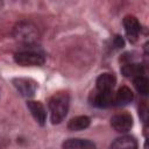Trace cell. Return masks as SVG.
<instances>
[{"label":"cell","instance_id":"cell-1","mask_svg":"<svg viewBox=\"0 0 149 149\" xmlns=\"http://www.w3.org/2000/svg\"><path fill=\"white\" fill-rule=\"evenodd\" d=\"M49 112H50V120L52 125L61 123L68 114L70 107V95L65 91H59L54 93L48 102Z\"/></svg>","mask_w":149,"mask_h":149},{"label":"cell","instance_id":"cell-2","mask_svg":"<svg viewBox=\"0 0 149 149\" xmlns=\"http://www.w3.org/2000/svg\"><path fill=\"white\" fill-rule=\"evenodd\" d=\"M14 38L27 47H34L40 40V30L36 24L30 21H20L13 28Z\"/></svg>","mask_w":149,"mask_h":149},{"label":"cell","instance_id":"cell-3","mask_svg":"<svg viewBox=\"0 0 149 149\" xmlns=\"http://www.w3.org/2000/svg\"><path fill=\"white\" fill-rule=\"evenodd\" d=\"M14 62L21 66H41L45 62V56L42 51L29 47L14 54Z\"/></svg>","mask_w":149,"mask_h":149},{"label":"cell","instance_id":"cell-4","mask_svg":"<svg viewBox=\"0 0 149 149\" xmlns=\"http://www.w3.org/2000/svg\"><path fill=\"white\" fill-rule=\"evenodd\" d=\"M14 87L16 91L24 98H31L34 97L36 90H37V83L31 78L26 77H17L12 80Z\"/></svg>","mask_w":149,"mask_h":149},{"label":"cell","instance_id":"cell-5","mask_svg":"<svg viewBox=\"0 0 149 149\" xmlns=\"http://www.w3.org/2000/svg\"><path fill=\"white\" fill-rule=\"evenodd\" d=\"M111 126L118 133H127L133 127V116L127 112L116 113L111 118Z\"/></svg>","mask_w":149,"mask_h":149},{"label":"cell","instance_id":"cell-6","mask_svg":"<svg viewBox=\"0 0 149 149\" xmlns=\"http://www.w3.org/2000/svg\"><path fill=\"white\" fill-rule=\"evenodd\" d=\"M122 24H123V29H125L126 36L129 40V42L135 43L141 33V24L139 20L134 15H126L122 20Z\"/></svg>","mask_w":149,"mask_h":149},{"label":"cell","instance_id":"cell-7","mask_svg":"<svg viewBox=\"0 0 149 149\" xmlns=\"http://www.w3.org/2000/svg\"><path fill=\"white\" fill-rule=\"evenodd\" d=\"M90 102L92 106L98 108H106L113 105V92L94 90L90 94Z\"/></svg>","mask_w":149,"mask_h":149},{"label":"cell","instance_id":"cell-8","mask_svg":"<svg viewBox=\"0 0 149 149\" xmlns=\"http://www.w3.org/2000/svg\"><path fill=\"white\" fill-rule=\"evenodd\" d=\"M27 107H28L30 114L33 115V118L35 119V121L38 125L44 126V123L47 121V111H45V107L43 106V104L40 101L29 100V101H27Z\"/></svg>","mask_w":149,"mask_h":149},{"label":"cell","instance_id":"cell-9","mask_svg":"<svg viewBox=\"0 0 149 149\" xmlns=\"http://www.w3.org/2000/svg\"><path fill=\"white\" fill-rule=\"evenodd\" d=\"M134 99V93L128 86H121L115 94H113V105L126 106L130 104Z\"/></svg>","mask_w":149,"mask_h":149},{"label":"cell","instance_id":"cell-10","mask_svg":"<svg viewBox=\"0 0 149 149\" xmlns=\"http://www.w3.org/2000/svg\"><path fill=\"white\" fill-rule=\"evenodd\" d=\"M116 84V78L111 72H104L98 76L95 80V88L100 91H113Z\"/></svg>","mask_w":149,"mask_h":149},{"label":"cell","instance_id":"cell-11","mask_svg":"<svg viewBox=\"0 0 149 149\" xmlns=\"http://www.w3.org/2000/svg\"><path fill=\"white\" fill-rule=\"evenodd\" d=\"M121 73L126 78H135L137 76L144 74V65L135 62H127L121 68Z\"/></svg>","mask_w":149,"mask_h":149},{"label":"cell","instance_id":"cell-12","mask_svg":"<svg viewBox=\"0 0 149 149\" xmlns=\"http://www.w3.org/2000/svg\"><path fill=\"white\" fill-rule=\"evenodd\" d=\"M91 123V119L86 115H78L74 116L72 119H70V121L68 122V129L70 132H79V130H84L86 129Z\"/></svg>","mask_w":149,"mask_h":149},{"label":"cell","instance_id":"cell-13","mask_svg":"<svg viewBox=\"0 0 149 149\" xmlns=\"http://www.w3.org/2000/svg\"><path fill=\"white\" fill-rule=\"evenodd\" d=\"M137 141L134 136L130 135H122L114 140V142L111 143V148H118V149H133L137 148Z\"/></svg>","mask_w":149,"mask_h":149},{"label":"cell","instance_id":"cell-14","mask_svg":"<svg viewBox=\"0 0 149 149\" xmlns=\"http://www.w3.org/2000/svg\"><path fill=\"white\" fill-rule=\"evenodd\" d=\"M133 84H134V87H135V90L137 91L139 94H141L143 97L148 95V93H149V80L144 74H141V76H137V77L133 78Z\"/></svg>","mask_w":149,"mask_h":149},{"label":"cell","instance_id":"cell-15","mask_svg":"<svg viewBox=\"0 0 149 149\" xmlns=\"http://www.w3.org/2000/svg\"><path fill=\"white\" fill-rule=\"evenodd\" d=\"M63 148H95V144L91 142L90 140H84V139H69L66 140L63 144Z\"/></svg>","mask_w":149,"mask_h":149},{"label":"cell","instance_id":"cell-16","mask_svg":"<svg viewBox=\"0 0 149 149\" xmlns=\"http://www.w3.org/2000/svg\"><path fill=\"white\" fill-rule=\"evenodd\" d=\"M113 45L115 49H121L125 47V41L120 35H115L113 37Z\"/></svg>","mask_w":149,"mask_h":149},{"label":"cell","instance_id":"cell-17","mask_svg":"<svg viewBox=\"0 0 149 149\" xmlns=\"http://www.w3.org/2000/svg\"><path fill=\"white\" fill-rule=\"evenodd\" d=\"M143 104H142V106H140V108H139V112H140V114H141V116H142V120L146 122L147 121V114H148V108H147V104H146V101H142Z\"/></svg>","mask_w":149,"mask_h":149},{"label":"cell","instance_id":"cell-18","mask_svg":"<svg viewBox=\"0 0 149 149\" xmlns=\"http://www.w3.org/2000/svg\"><path fill=\"white\" fill-rule=\"evenodd\" d=\"M1 5H2V0H0V7H1Z\"/></svg>","mask_w":149,"mask_h":149}]
</instances>
